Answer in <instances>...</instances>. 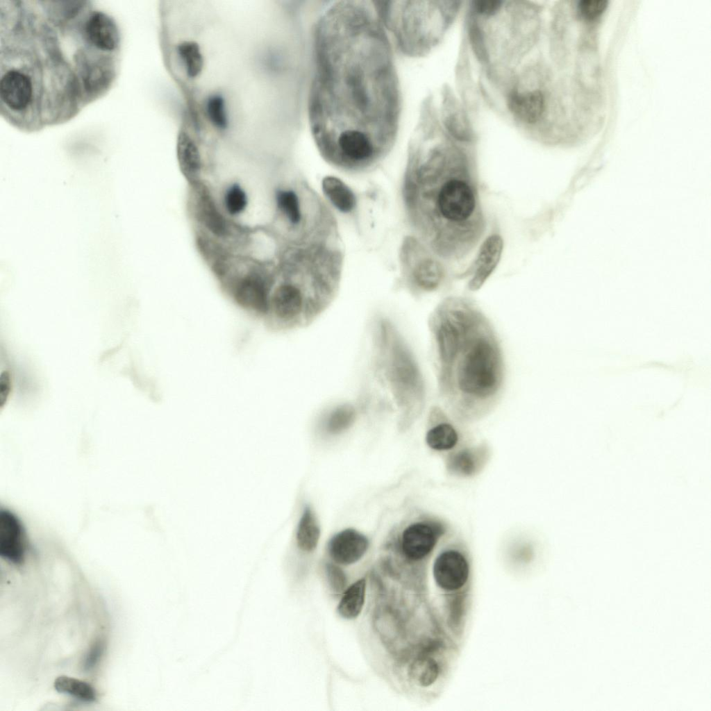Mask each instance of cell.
Wrapping results in <instances>:
<instances>
[{
	"mask_svg": "<svg viewBox=\"0 0 711 711\" xmlns=\"http://www.w3.org/2000/svg\"><path fill=\"white\" fill-rule=\"evenodd\" d=\"M206 112L210 122L218 129H225L228 120L225 100L219 94L209 96L206 102Z\"/></svg>",
	"mask_w": 711,
	"mask_h": 711,
	"instance_id": "obj_29",
	"label": "cell"
},
{
	"mask_svg": "<svg viewBox=\"0 0 711 711\" xmlns=\"http://www.w3.org/2000/svg\"><path fill=\"white\" fill-rule=\"evenodd\" d=\"M177 51L188 77L198 76L203 67V58L199 44L194 41H184L177 46Z\"/></svg>",
	"mask_w": 711,
	"mask_h": 711,
	"instance_id": "obj_25",
	"label": "cell"
},
{
	"mask_svg": "<svg viewBox=\"0 0 711 711\" xmlns=\"http://www.w3.org/2000/svg\"><path fill=\"white\" fill-rule=\"evenodd\" d=\"M433 422L426 435L428 446L436 451L452 449L458 442L459 433L454 419L443 408L433 407L430 414Z\"/></svg>",
	"mask_w": 711,
	"mask_h": 711,
	"instance_id": "obj_11",
	"label": "cell"
},
{
	"mask_svg": "<svg viewBox=\"0 0 711 711\" xmlns=\"http://www.w3.org/2000/svg\"><path fill=\"white\" fill-rule=\"evenodd\" d=\"M375 10L398 49L408 56L425 54L437 40L440 8L433 1H375Z\"/></svg>",
	"mask_w": 711,
	"mask_h": 711,
	"instance_id": "obj_4",
	"label": "cell"
},
{
	"mask_svg": "<svg viewBox=\"0 0 711 711\" xmlns=\"http://www.w3.org/2000/svg\"><path fill=\"white\" fill-rule=\"evenodd\" d=\"M195 210L199 219L212 232L222 235L226 224L206 188L199 187L195 191Z\"/></svg>",
	"mask_w": 711,
	"mask_h": 711,
	"instance_id": "obj_20",
	"label": "cell"
},
{
	"mask_svg": "<svg viewBox=\"0 0 711 711\" xmlns=\"http://www.w3.org/2000/svg\"><path fill=\"white\" fill-rule=\"evenodd\" d=\"M176 151L181 172L188 181L196 183L201 173V156L194 142L183 131L178 134Z\"/></svg>",
	"mask_w": 711,
	"mask_h": 711,
	"instance_id": "obj_17",
	"label": "cell"
},
{
	"mask_svg": "<svg viewBox=\"0 0 711 711\" xmlns=\"http://www.w3.org/2000/svg\"><path fill=\"white\" fill-rule=\"evenodd\" d=\"M28 549L27 536L18 517L7 509L0 512V555L8 562L19 565Z\"/></svg>",
	"mask_w": 711,
	"mask_h": 711,
	"instance_id": "obj_7",
	"label": "cell"
},
{
	"mask_svg": "<svg viewBox=\"0 0 711 711\" xmlns=\"http://www.w3.org/2000/svg\"><path fill=\"white\" fill-rule=\"evenodd\" d=\"M32 89L29 78L17 70L7 72L1 79V99L13 110H22L27 107L31 101Z\"/></svg>",
	"mask_w": 711,
	"mask_h": 711,
	"instance_id": "obj_12",
	"label": "cell"
},
{
	"mask_svg": "<svg viewBox=\"0 0 711 711\" xmlns=\"http://www.w3.org/2000/svg\"><path fill=\"white\" fill-rule=\"evenodd\" d=\"M487 451L482 447L465 449L453 453L447 460V469L458 476L475 474L484 465Z\"/></svg>",
	"mask_w": 711,
	"mask_h": 711,
	"instance_id": "obj_18",
	"label": "cell"
},
{
	"mask_svg": "<svg viewBox=\"0 0 711 711\" xmlns=\"http://www.w3.org/2000/svg\"><path fill=\"white\" fill-rule=\"evenodd\" d=\"M355 419L356 412L351 405H340L330 415L326 424L327 430L332 434L340 433L349 428Z\"/></svg>",
	"mask_w": 711,
	"mask_h": 711,
	"instance_id": "obj_28",
	"label": "cell"
},
{
	"mask_svg": "<svg viewBox=\"0 0 711 711\" xmlns=\"http://www.w3.org/2000/svg\"><path fill=\"white\" fill-rule=\"evenodd\" d=\"M419 207L426 237L446 258L463 256L482 235L484 219L477 185L467 158L436 149L419 169Z\"/></svg>",
	"mask_w": 711,
	"mask_h": 711,
	"instance_id": "obj_2",
	"label": "cell"
},
{
	"mask_svg": "<svg viewBox=\"0 0 711 711\" xmlns=\"http://www.w3.org/2000/svg\"><path fill=\"white\" fill-rule=\"evenodd\" d=\"M383 28L367 1L333 3L316 23L309 125L319 151L335 165H370L396 140L401 99Z\"/></svg>",
	"mask_w": 711,
	"mask_h": 711,
	"instance_id": "obj_1",
	"label": "cell"
},
{
	"mask_svg": "<svg viewBox=\"0 0 711 711\" xmlns=\"http://www.w3.org/2000/svg\"><path fill=\"white\" fill-rule=\"evenodd\" d=\"M469 564L465 555L456 549L442 552L433 564V576L443 589L455 590L464 585L469 576Z\"/></svg>",
	"mask_w": 711,
	"mask_h": 711,
	"instance_id": "obj_8",
	"label": "cell"
},
{
	"mask_svg": "<svg viewBox=\"0 0 711 711\" xmlns=\"http://www.w3.org/2000/svg\"><path fill=\"white\" fill-rule=\"evenodd\" d=\"M276 201L289 221L292 224H298L301 219V211L296 194L292 190H280L276 194Z\"/></svg>",
	"mask_w": 711,
	"mask_h": 711,
	"instance_id": "obj_27",
	"label": "cell"
},
{
	"mask_svg": "<svg viewBox=\"0 0 711 711\" xmlns=\"http://www.w3.org/2000/svg\"><path fill=\"white\" fill-rule=\"evenodd\" d=\"M326 574L331 589L336 592L344 589L346 584L344 572L338 566L328 563L326 565Z\"/></svg>",
	"mask_w": 711,
	"mask_h": 711,
	"instance_id": "obj_31",
	"label": "cell"
},
{
	"mask_svg": "<svg viewBox=\"0 0 711 711\" xmlns=\"http://www.w3.org/2000/svg\"><path fill=\"white\" fill-rule=\"evenodd\" d=\"M366 585V578H362L346 589L337 606L341 617L352 619L360 614L365 603Z\"/></svg>",
	"mask_w": 711,
	"mask_h": 711,
	"instance_id": "obj_22",
	"label": "cell"
},
{
	"mask_svg": "<svg viewBox=\"0 0 711 711\" xmlns=\"http://www.w3.org/2000/svg\"><path fill=\"white\" fill-rule=\"evenodd\" d=\"M437 378L444 409L458 423L480 420L496 408L505 390L506 365L501 340L485 312Z\"/></svg>",
	"mask_w": 711,
	"mask_h": 711,
	"instance_id": "obj_3",
	"label": "cell"
},
{
	"mask_svg": "<svg viewBox=\"0 0 711 711\" xmlns=\"http://www.w3.org/2000/svg\"><path fill=\"white\" fill-rule=\"evenodd\" d=\"M322 189L333 206L343 212H351L356 200L351 189L340 179L326 176L322 181Z\"/></svg>",
	"mask_w": 711,
	"mask_h": 711,
	"instance_id": "obj_21",
	"label": "cell"
},
{
	"mask_svg": "<svg viewBox=\"0 0 711 711\" xmlns=\"http://www.w3.org/2000/svg\"><path fill=\"white\" fill-rule=\"evenodd\" d=\"M103 651L104 642L102 640L99 639L94 642L85 655L83 664L84 670L92 669L99 662Z\"/></svg>",
	"mask_w": 711,
	"mask_h": 711,
	"instance_id": "obj_32",
	"label": "cell"
},
{
	"mask_svg": "<svg viewBox=\"0 0 711 711\" xmlns=\"http://www.w3.org/2000/svg\"><path fill=\"white\" fill-rule=\"evenodd\" d=\"M545 107L543 94L539 90L514 93L508 99V108L521 121L533 124L542 117Z\"/></svg>",
	"mask_w": 711,
	"mask_h": 711,
	"instance_id": "obj_16",
	"label": "cell"
},
{
	"mask_svg": "<svg viewBox=\"0 0 711 711\" xmlns=\"http://www.w3.org/2000/svg\"><path fill=\"white\" fill-rule=\"evenodd\" d=\"M55 689L84 702L91 703L97 699L94 688L88 683L67 676L58 677L53 683Z\"/></svg>",
	"mask_w": 711,
	"mask_h": 711,
	"instance_id": "obj_24",
	"label": "cell"
},
{
	"mask_svg": "<svg viewBox=\"0 0 711 711\" xmlns=\"http://www.w3.org/2000/svg\"><path fill=\"white\" fill-rule=\"evenodd\" d=\"M224 202L228 212L231 215H237L246 208L247 198L240 186L234 184L226 191Z\"/></svg>",
	"mask_w": 711,
	"mask_h": 711,
	"instance_id": "obj_30",
	"label": "cell"
},
{
	"mask_svg": "<svg viewBox=\"0 0 711 711\" xmlns=\"http://www.w3.org/2000/svg\"><path fill=\"white\" fill-rule=\"evenodd\" d=\"M412 279L416 287L425 292L440 289L446 279V271L441 262L432 256L421 258L412 270Z\"/></svg>",
	"mask_w": 711,
	"mask_h": 711,
	"instance_id": "obj_15",
	"label": "cell"
},
{
	"mask_svg": "<svg viewBox=\"0 0 711 711\" xmlns=\"http://www.w3.org/2000/svg\"><path fill=\"white\" fill-rule=\"evenodd\" d=\"M503 241L501 235L493 234L482 244L474 263L467 287L470 291L480 290L496 269L502 256Z\"/></svg>",
	"mask_w": 711,
	"mask_h": 711,
	"instance_id": "obj_9",
	"label": "cell"
},
{
	"mask_svg": "<svg viewBox=\"0 0 711 711\" xmlns=\"http://www.w3.org/2000/svg\"><path fill=\"white\" fill-rule=\"evenodd\" d=\"M11 389V378L8 371H3L0 376V407L6 403Z\"/></svg>",
	"mask_w": 711,
	"mask_h": 711,
	"instance_id": "obj_35",
	"label": "cell"
},
{
	"mask_svg": "<svg viewBox=\"0 0 711 711\" xmlns=\"http://www.w3.org/2000/svg\"><path fill=\"white\" fill-rule=\"evenodd\" d=\"M501 1L483 0L474 2V9L477 12L484 15H492L501 8Z\"/></svg>",
	"mask_w": 711,
	"mask_h": 711,
	"instance_id": "obj_34",
	"label": "cell"
},
{
	"mask_svg": "<svg viewBox=\"0 0 711 711\" xmlns=\"http://www.w3.org/2000/svg\"><path fill=\"white\" fill-rule=\"evenodd\" d=\"M439 669L436 662L430 658H420L412 662L409 667L408 675L417 685L427 687L433 684L438 676Z\"/></svg>",
	"mask_w": 711,
	"mask_h": 711,
	"instance_id": "obj_26",
	"label": "cell"
},
{
	"mask_svg": "<svg viewBox=\"0 0 711 711\" xmlns=\"http://www.w3.org/2000/svg\"><path fill=\"white\" fill-rule=\"evenodd\" d=\"M446 530V524L436 519L425 518L412 522L401 534V550L410 560H422L432 552Z\"/></svg>",
	"mask_w": 711,
	"mask_h": 711,
	"instance_id": "obj_6",
	"label": "cell"
},
{
	"mask_svg": "<svg viewBox=\"0 0 711 711\" xmlns=\"http://www.w3.org/2000/svg\"><path fill=\"white\" fill-rule=\"evenodd\" d=\"M367 537L351 528L335 535L329 541L328 551L333 560L340 564L349 565L358 561L368 548Z\"/></svg>",
	"mask_w": 711,
	"mask_h": 711,
	"instance_id": "obj_10",
	"label": "cell"
},
{
	"mask_svg": "<svg viewBox=\"0 0 711 711\" xmlns=\"http://www.w3.org/2000/svg\"><path fill=\"white\" fill-rule=\"evenodd\" d=\"M84 32L87 41L101 51H112L117 45L119 35L116 24L103 12L92 13L85 23Z\"/></svg>",
	"mask_w": 711,
	"mask_h": 711,
	"instance_id": "obj_13",
	"label": "cell"
},
{
	"mask_svg": "<svg viewBox=\"0 0 711 711\" xmlns=\"http://www.w3.org/2000/svg\"><path fill=\"white\" fill-rule=\"evenodd\" d=\"M303 294L299 287L292 284H283L277 287L271 299L276 315L285 321L298 317L305 304Z\"/></svg>",
	"mask_w": 711,
	"mask_h": 711,
	"instance_id": "obj_14",
	"label": "cell"
},
{
	"mask_svg": "<svg viewBox=\"0 0 711 711\" xmlns=\"http://www.w3.org/2000/svg\"><path fill=\"white\" fill-rule=\"evenodd\" d=\"M320 529L312 510L305 508L299 520L296 539L298 546L304 551H312L318 543Z\"/></svg>",
	"mask_w": 711,
	"mask_h": 711,
	"instance_id": "obj_23",
	"label": "cell"
},
{
	"mask_svg": "<svg viewBox=\"0 0 711 711\" xmlns=\"http://www.w3.org/2000/svg\"><path fill=\"white\" fill-rule=\"evenodd\" d=\"M235 295L237 302L243 306L260 312L268 310L266 288L259 278H247L244 279L237 285Z\"/></svg>",
	"mask_w": 711,
	"mask_h": 711,
	"instance_id": "obj_19",
	"label": "cell"
},
{
	"mask_svg": "<svg viewBox=\"0 0 711 711\" xmlns=\"http://www.w3.org/2000/svg\"><path fill=\"white\" fill-rule=\"evenodd\" d=\"M607 4V0H581L579 6L585 16L594 17L603 12Z\"/></svg>",
	"mask_w": 711,
	"mask_h": 711,
	"instance_id": "obj_33",
	"label": "cell"
},
{
	"mask_svg": "<svg viewBox=\"0 0 711 711\" xmlns=\"http://www.w3.org/2000/svg\"><path fill=\"white\" fill-rule=\"evenodd\" d=\"M392 377L403 403L419 410L424 403L425 387L421 373L404 344L396 340L392 349Z\"/></svg>",
	"mask_w": 711,
	"mask_h": 711,
	"instance_id": "obj_5",
	"label": "cell"
}]
</instances>
